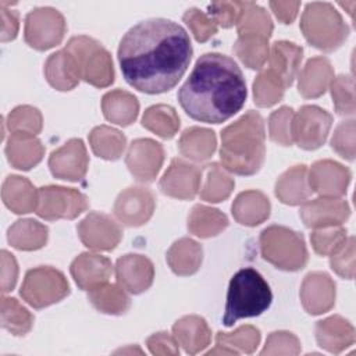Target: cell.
Listing matches in <instances>:
<instances>
[{
    "mask_svg": "<svg viewBox=\"0 0 356 356\" xmlns=\"http://www.w3.org/2000/svg\"><path fill=\"white\" fill-rule=\"evenodd\" d=\"M186 31L165 18H152L134 25L121 39L118 63L125 81L149 95L172 89L184 76L192 58Z\"/></svg>",
    "mask_w": 356,
    "mask_h": 356,
    "instance_id": "1",
    "label": "cell"
},
{
    "mask_svg": "<svg viewBox=\"0 0 356 356\" xmlns=\"http://www.w3.org/2000/svg\"><path fill=\"white\" fill-rule=\"evenodd\" d=\"M246 82L238 64L221 53L200 56L178 90L184 111L193 120L221 124L245 104Z\"/></svg>",
    "mask_w": 356,
    "mask_h": 356,
    "instance_id": "2",
    "label": "cell"
},
{
    "mask_svg": "<svg viewBox=\"0 0 356 356\" xmlns=\"http://www.w3.org/2000/svg\"><path fill=\"white\" fill-rule=\"evenodd\" d=\"M266 131L259 113L249 110L221 132L220 159L222 167L236 175H253L266 156Z\"/></svg>",
    "mask_w": 356,
    "mask_h": 356,
    "instance_id": "3",
    "label": "cell"
},
{
    "mask_svg": "<svg viewBox=\"0 0 356 356\" xmlns=\"http://www.w3.org/2000/svg\"><path fill=\"white\" fill-rule=\"evenodd\" d=\"M271 300L273 293L263 275L252 267L241 268L229 281L222 323L231 327L241 318L260 316Z\"/></svg>",
    "mask_w": 356,
    "mask_h": 356,
    "instance_id": "4",
    "label": "cell"
},
{
    "mask_svg": "<svg viewBox=\"0 0 356 356\" xmlns=\"http://www.w3.org/2000/svg\"><path fill=\"white\" fill-rule=\"evenodd\" d=\"M300 29L306 40L318 50H337L349 35L341 14L330 3H309L300 18Z\"/></svg>",
    "mask_w": 356,
    "mask_h": 356,
    "instance_id": "5",
    "label": "cell"
},
{
    "mask_svg": "<svg viewBox=\"0 0 356 356\" xmlns=\"http://www.w3.org/2000/svg\"><path fill=\"white\" fill-rule=\"evenodd\" d=\"M260 252L266 261L284 271L302 270L307 263V249L303 236L282 225H270L261 231Z\"/></svg>",
    "mask_w": 356,
    "mask_h": 356,
    "instance_id": "6",
    "label": "cell"
},
{
    "mask_svg": "<svg viewBox=\"0 0 356 356\" xmlns=\"http://www.w3.org/2000/svg\"><path fill=\"white\" fill-rule=\"evenodd\" d=\"M64 49L74 58L81 79L96 88H106L114 82L111 54L96 39L74 36Z\"/></svg>",
    "mask_w": 356,
    "mask_h": 356,
    "instance_id": "7",
    "label": "cell"
},
{
    "mask_svg": "<svg viewBox=\"0 0 356 356\" xmlns=\"http://www.w3.org/2000/svg\"><path fill=\"white\" fill-rule=\"evenodd\" d=\"M19 293L32 307L43 309L64 299L70 293V285L60 270L40 266L25 274Z\"/></svg>",
    "mask_w": 356,
    "mask_h": 356,
    "instance_id": "8",
    "label": "cell"
},
{
    "mask_svg": "<svg viewBox=\"0 0 356 356\" xmlns=\"http://www.w3.org/2000/svg\"><path fill=\"white\" fill-rule=\"evenodd\" d=\"M83 193L74 188L47 185L39 189L36 214L44 220H74L88 209Z\"/></svg>",
    "mask_w": 356,
    "mask_h": 356,
    "instance_id": "9",
    "label": "cell"
},
{
    "mask_svg": "<svg viewBox=\"0 0 356 356\" xmlns=\"http://www.w3.org/2000/svg\"><path fill=\"white\" fill-rule=\"evenodd\" d=\"M65 19L53 7L33 8L25 17V42L36 50H47L58 44L65 35Z\"/></svg>",
    "mask_w": 356,
    "mask_h": 356,
    "instance_id": "10",
    "label": "cell"
},
{
    "mask_svg": "<svg viewBox=\"0 0 356 356\" xmlns=\"http://www.w3.org/2000/svg\"><path fill=\"white\" fill-rule=\"evenodd\" d=\"M332 115L318 106H302L292 118V142L300 149L316 150L327 140Z\"/></svg>",
    "mask_w": 356,
    "mask_h": 356,
    "instance_id": "11",
    "label": "cell"
},
{
    "mask_svg": "<svg viewBox=\"0 0 356 356\" xmlns=\"http://www.w3.org/2000/svg\"><path fill=\"white\" fill-rule=\"evenodd\" d=\"M154 195L143 186H129L114 202V216L127 227H140L153 216Z\"/></svg>",
    "mask_w": 356,
    "mask_h": 356,
    "instance_id": "12",
    "label": "cell"
},
{
    "mask_svg": "<svg viewBox=\"0 0 356 356\" xmlns=\"http://www.w3.org/2000/svg\"><path fill=\"white\" fill-rule=\"evenodd\" d=\"M78 235L86 248L107 252L120 243L122 229L113 217L92 211L78 224Z\"/></svg>",
    "mask_w": 356,
    "mask_h": 356,
    "instance_id": "13",
    "label": "cell"
},
{
    "mask_svg": "<svg viewBox=\"0 0 356 356\" xmlns=\"http://www.w3.org/2000/svg\"><path fill=\"white\" fill-rule=\"evenodd\" d=\"M164 161L163 146L149 138L135 139L127 152L125 163L129 172L139 182H152Z\"/></svg>",
    "mask_w": 356,
    "mask_h": 356,
    "instance_id": "14",
    "label": "cell"
},
{
    "mask_svg": "<svg viewBox=\"0 0 356 356\" xmlns=\"http://www.w3.org/2000/svg\"><path fill=\"white\" fill-rule=\"evenodd\" d=\"M89 165L86 147L81 139H70L61 147L51 152L49 157V167L51 174L64 181H81Z\"/></svg>",
    "mask_w": 356,
    "mask_h": 356,
    "instance_id": "15",
    "label": "cell"
},
{
    "mask_svg": "<svg viewBox=\"0 0 356 356\" xmlns=\"http://www.w3.org/2000/svg\"><path fill=\"white\" fill-rule=\"evenodd\" d=\"M202 170L182 159H174L160 179L164 195L181 200L193 199L200 188Z\"/></svg>",
    "mask_w": 356,
    "mask_h": 356,
    "instance_id": "16",
    "label": "cell"
},
{
    "mask_svg": "<svg viewBox=\"0 0 356 356\" xmlns=\"http://www.w3.org/2000/svg\"><path fill=\"white\" fill-rule=\"evenodd\" d=\"M299 214L307 228L318 229L342 225L350 216V207L343 199L320 196L305 202Z\"/></svg>",
    "mask_w": 356,
    "mask_h": 356,
    "instance_id": "17",
    "label": "cell"
},
{
    "mask_svg": "<svg viewBox=\"0 0 356 356\" xmlns=\"http://www.w3.org/2000/svg\"><path fill=\"white\" fill-rule=\"evenodd\" d=\"M350 171L334 160H318L312 164L307 179L313 192L325 197H339L346 193Z\"/></svg>",
    "mask_w": 356,
    "mask_h": 356,
    "instance_id": "18",
    "label": "cell"
},
{
    "mask_svg": "<svg viewBox=\"0 0 356 356\" xmlns=\"http://www.w3.org/2000/svg\"><path fill=\"white\" fill-rule=\"evenodd\" d=\"M115 277L124 289L139 295L147 291L153 284L154 267L146 256L129 253L117 260Z\"/></svg>",
    "mask_w": 356,
    "mask_h": 356,
    "instance_id": "19",
    "label": "cell"
},
{
    "mask_svg": "<svg viewBox=\"0 0 356 356\" xmlns=\"http://www.w3.org/2000/svg\"><path fill=\"white\" fill-rule=\"evenodd\" d=\"M300 300L313 316L331 310L335 305V282L327 273H309L300 286Z\"/></svg>",
    "mask_w": 356,
    "mask_h": 356,
    "instance_id": "20",
    "label": "cell"
},
{
    "mask_svg": "<svg viewBox=\"0 0 356 356\" xmlns=\"http://www.w3.org/2000/svg\"><path fill=\"white\" fill-rule=\"evenodd\" d=\"M70 271L81 289L90 291L108 282L113 273V264L106 256L85 252L74 259Z\"/></svg>",
    "mask_w": 356,
    "mask_h": 356,
    "instance_id": "21",
    "label": "cell"
},
{
    "mask_svg": "<svg viewBox=\"0 0 356 356\" xmlns=\"http://www.w3.org/2000/svg\"><path fill=\"white\" fill-rule=\"evenodd\" d=\"M334 79V70L328 58L318 56L307 60L298 76V90L305 99L320 97Z\"/></svg>",
    "mask_w": 356,
    "mask_h": 356,
    "instance_id": "22",
    "label": "cell"
},
{
    "mask_svg": "<svg viewBox=\"0 0 356 356\" xmlns=\"http://www.w3.org/2000/svg\"><path fill=\"white\" fill-rule=\"evenodd\" d=\"M316 339L320 348L331 352L341 353L355 342V328L343 317L335 314L316 324Z\"/></svg>",
    "mask_w": 356,
    "mask_h": 356,
    "instance_id": "23",
    "label": "cell"
},
{
    "mask_svg": "<svg viewBox=\"0 0 356 356\" xmlns=\"http://www.w3.org/2000/svg\"><path fill=\"white\" fill-rule=\"evenodd\" d=\"M6 156L14 168L28 171L42 161L44 147L35 135L14 132L7 140Z\"/></svg>",
    "mask_w": 356,
    "mask_h": 356,
    "instance_id": "24",
    "label": "cell"
},
{
    "mask_svg": "<svg viewBox=\"0 0 356 356\" xmlns=\"http://www.w3.org/2000/svg\"><path fill=\"white\" fill-rule=\"evenodd\" d=\"M172 335L186 353L196 355L209 346L211 331L200 316H185L172 325Z\"/></svg>",
    "mask_w": 356,
    "mask_h": 356,
    "instance_id": "25",
    "label": "cell"
},
{
    "mask_svg": "<svg viewBox=\"0 0 356 356\" xmlns=\"http://www.w3.org/2000/svg\"><path fill=\"white\" fill-rule=\"evenodd\" d=\"M38 195L32 182L19 175H8L1 186V197L4 204L15 214H26L38 207Z\"/></svg>",
    "mask_w": 356,
    "mask_h": 356,
    "instance_id": "26",
    "label": "cell"
},
{
    "mask_svg": "<svg viewBox=\"0 0 356 356\" xmlns=\"http://www.w3.org/2000/svg\"><path fill=\"white\" fill-rule=\"evenodd\" d=\"M303 57V49L292 42L278 40L275 42L268 54V68L275 72L285 86H291L300 67Z\"/></svg>",
    "mask_w": 356,
    "mask_h": 356,
    "instance_id": "27",
    "label": "cell"
},
{
    "mask_svg": "<svg viewBox=\"0 0 356 356\" xmlns=\"http://www.w3.org/2000/svg\"><path fill=\"white\" fill-rule=\"evenodd\" d=\"M312 192L307 179V168L303 164L291 167L281 174L275 182V196L284 204L296 206L305 203Z\"/></svg>",
    "mask_w": 356,
    "mask_h": 356,
    "instance_id": "28",
    "label": "cell"
},
{
    "mask_svg": "<svg viewBox=\"0 0 356 356\" xmlns=\"http://www.w3.org/2000/svg\"><path fill=\"white\" fill-rule=\"evenodd\" d=\"M234 218L246 227H256L270 216L271 204L268 197L260 191H245L232 203Z\"/></svg>",
    "mask_w": 356,
    "mask_h": 356,
    "instance_id": "29",
    "label": "cell"
},
{
    "mask_svg": "<svg viewBox=\"0 0 356 356\" xmlns=\"http://www.w3.org/2000/svg\"><path fill=\"white\" fill-rule=\"evenodd\" d=\"M44 76L54 89L61 92L74 89L81 81L75 61L65 49L49 56L44 63Z\"/></svg>",
    "mask_w": 356,
    "mask_h": 356,
    "instance_id": "30",
    "label": "cell"
},
{
    "mask_svg": "<svg viewBox=\"0 0 356 356\" xmlns=\"http://www.w3.org/2000/svg\"><path fill=\"white\" fill-rule=\"evenodd\" d=\"M102 110L106 120L113 124L127 127L136 120L139 113V102L132 93L115 89L103 96Z\"/></svg>",
    "mask_w": 356,
    "mask_h": 356,
    "instance_id": "31",
    "label": "cell"
},
{
    "mask_svg": "<svg viewBox=\"0 0 356 356\" xmlns=\"http://www.w3.org/2000/svg\"><path fill=\"white\" fill-rule=\"evenodd\" d=\"M165 259L170 268L177 275H192L200 268L203 249L196 241L191 238H181L167 250Z\"/></svg>",
    "mask_w": 356,
    "mask_h": 356,
    "instance_id": "32",
    "label": "cell"
},
{
    "mask_svg": "<svg viewBox=\"0 0 356 356\" xmlns=\"http://www.w3.org/2000/svg\"><path fill=\"white\" fill-rule=\"evenodd\" d=\"M216 146L217 138L214 131L200 127L186 128L178 142L181 154L193 161L209 160L213 156Z\"/></svg>",
    "mask_w": 356,
    "mask_h": 356,
    "instance_id": "33",
    "label": "cell"
},
{
    "mask_svg": "<svg viewBox=\"0 0 356 356\" xmlns=\"http://www.w3.org/2000/svg\"><path fill=\"white\" fill-rule=\"evenodd\" d=\"M234 178L218 163H211L203 167L199 195L203 200L218 203L225 200L234 191Z\"/></svg>",
    "mask_w": 356,
    "mask_h": 356,
    "instance_id": "34",
    "label": "cell"
},
{
    "mask_svg": "<svg viewBox=\"0 0 356 356\" xmlns=\"http://www.w3.org/2000/svg\"><path fill=\"white\" fill-rule=\"evenodd\" d=\"M47 236V227L32 218L17 220L7 231L10 245L18 250H38L46 245Z\"/></svg>",
    "mask_w": 356,
    "mask_h": 356,
    "instance_id": "35",
    "label": "cell"
},
{
    "mask_svg": "<svg viewBox=\"0 0 356 356\" xmlns=\"http://www.w3.org/2000/svg\"><path fill=\"white\" fill-rule=\"evenodd\" d=\"M228 227L227 216L218 209L196 204L188 217V229L199 238H211Z\"/></svg>",
    "mask_w": 356,
    "mask_h": 356,
    "instance_id": "36",
    "label": "cell"
},
{
    "mask_svg": "<svg viewBox=\"0 0 356 356\" xmlns=\"http://www.w3.org/2000/svg\"><path fill=\"white\" fill-rule=\"evenodd\" d=\"M88 299L96 310L104 314H124L131 305L120 284H102L88 291Z\"/></svg>",
    "mask_w": 356,
    "mask_h": 356,
    "instance_id": "37",
    "label": "cell"
},
{
    "mask_svg": "<svg viewBox=\"0 0 356 356\" xmlns=\"http://www.w3.org/2000/svg\"><path fill=\"white\" fill-rule=\"evenodd\" d=\"M89 143L97 157L104 160H117L125 150L127 138L121 131L113 127L99 125L90 131Z\"/></svg>",
    "mask_w": 356,
    "mask_h": 356,
    "instance_id": "38",
    "label": "cell"
},
{
    "mask_svg": "<svg viewBox=\"0 0 356 356\" xmlns=\"http://www.w3.org/2000/svg\"><path fill=\"white\" fill-rule=\"evenodd\" d=\"M142 125L163 139H171L179 129V117L174 107L156 104L145 111Z\"/></svg>",
    "mask_w": 356,
    "mask_h": 356,
    "instance_id": "39",
    "label": "cell"
},
{
    "mask_svg": "<svg viewBox=\"0 0 356 356\" xmlns=\"http://www.w3.org/2000/svg\"><path fill=\"white\" fill-rule=\"evenodd\" d=\"M232 50L248 68L260 70L268 60V39L260 36H238Z\"/></svg>",
    "mask_w": 356,
    "mask_h": 356,
    "instance_id": "40",
    "label": "cell"
},
{
    "mask_svg": "<svg viewBox=\"0 0 356 356\" xmlns=\"http://www.w3.org/2000/svg\"><path fill=\"white\" fill-rule=\"evenodd\" d=\"M0 316L1 327L17 337L28 334L33 325L32 313L25 306H22L15 298L3 296Z\"/></svg>",
    "mask_w": 356,
    "mask_h": 356,
    "instance_id": "41",
    "label": "cell"
},
{
    "mask_svg": "<svg viewBox=\"0 0 356 356\" xmlns=\"http://www.w3.org/2000/svg\"><path fill=\"white\" fill-rule=\"evenodd\" d=\"M286 86L282 79L270 68L260 71L253 82V97L259 107H271L278 103Z\"/></svg>",
    "mask_w": 356,
    "mask_h": 356,
    "instance_id": "42",
    "label": "cell"
},
{
    "mask_svg": "<svg viewBox=\"0 0 356 356\" xmlns=\"http://www.w3.org/2000/svg\"><path fill=\"white\" fill-rule=\"evenodd\" d=\"M273 28L268 13L254 3H250L236 24L238 36H260L270 39Z\"/></svg>",
    "mask_w": 356,
    "mask_h": 356,
    "instance_id": "43",
    "label": "cell"
},
{
    "mask_svg": "<svg viewBox=\"0 0 356 356\" xmlns=\"http://www.w3.org/2000/svg\"><path fill=\"white\" fill-rule=\"evenodd\" d=\"M260 331L253 325H242L232 332H218L216 335V343L225 346L235 352L253 353L260 343Z\"/></svg>",
    "mask_w": 356,
    "mask_h": 356,
    "instance_id": "44",
    "label": "cell"
},
{
    "mask_svg": "<svg viewBox=\"0 0 356 356\" xmlns=\"http://www.w3.org/2000/svg\"><path fill=\"white\" fill-rule=\"evenodd\" d=\"M330 89L335 111L339 115H353L356 110L353 78L350 75H338L332 79Z\"/></svg>",
    "mask_w": 356,
    "mask_h": 356,
    "instance_id": "45",
    "label": "cell"
},
{
    "mask_svg": "<svg viewBox=\"0 0 356 356\" xmlns=\"http://www.w3.org/2000/svg\"><path fill=\"white\" fill-rule=\"evenodd\" d=\"M42 114L36 107L32 106H18L10 111L7 117V127L11 134L24 132L36 135L42 131Z\"/></svg>",
    "mask_w": 356,
    "mask_h": 356,
    "instance_id": "46",
    "label": "cell"
},
{
    "mask_svg": "<svg viewBox=\"0 0 356 356\" xmlns=\"http://www.w3.org/2000/svg\"><path fill=\"white\" fill-rule=\"evenodd\" d=\"M292 118L293 110L291 107H280L273 111L268 118L270 139L281 146H291L292 142Z\"/></svg>",
    "mask_w": 356,
    "mask_h": 356,
    "instance_id": "47",
    "label": "cell"
},
{
    "mask_svg": "<svg viewBox=\"0 0 356 356\" xmlns=\"http://www.w3.org/2000/svg\"><path fill=\"white\" fill-rule=\"evenodd\" d=\"M250 6L248 1H214L209 4V17L222 28H231L238 24L245 10Z\"/></svg>",
    "mask_w": 356,
    "mask_h": 356,
    "instance_id": "48",
    "label": "cell"
},
{
    "mask_svg": "<svg viewBox=\"0 0 356 356\" xmlns=\"http://www.w3.org/2000/svg\"><path fill=\"white\" fill-rule=\"evenodd\" d=\"M346 239V229L341 225L318 228L310 234V242L317 254L330 256Z\"/></svg>",
    "mask_w": 356,
    "mask_h": 356,
    "instance_id": "49",
    "label": "cell"
},
{
    "mask_svg": "<svg viewBox=\"0 0 356 356\" xmlns=\"http://www.w3.org/2000/svg\"><path fill=\"white\" fill-rule=\"evenodd\" d=\"M331 268L342 278L352 280L355 277V238H346L331 254Z\"/></svg>",
    "mask_w": 356,
    "mask_h": 356,
    "instance_id": "50",
    "label": "cell"
},
{
    "mask_svg": "<svg viewBox=\"0 0 356 356\" xmlns=\"http://www.w3.org/2000/svg\"><path fill=\"white\" fill-rule=\"evenodd\" d=\"M184 22L186 24V26L191 29V32L193 33L195 39L200 43L207 42L210 38H213L217 31H218V25L203 11H200L199 8H188L182 17Z\"/></svg>",
    "mask_w": 356,
    "mask_h": 356,
    "instance_id": "51",
    "label": "cell"
},
{
    "mask_svg": "<svg viewBox=\"0 0 356 356\" xmlns=\"http://www.w3.org/2000/svg\"><path fill=\"white\" fill-rule=\"evenodd\" d=\"M355 120L341 122L331 138V147L349 161L355 159Z\"/></svg>",
    "mask_w": 356,
    "mask_h": 356,
    "instance_id": "52",
    "label": "cell"
},
{
    "mask_svg": "<svg viewBox=\"0 0 356 356\" xmlns=\"http://www.w3.org/2000/svg\"><path fill=\"white\" fill-rule=\"evenodd\" d=\"M300 342L296 335L288 331H274L267 337L261 355H298Z\"/></svg>",
    "mask_w": 356,
    "mask_h": 356,
    "instance_id": "53",
    "label": "cell"
},
{
    "mask_svg": "<svg viewBox=\"0 0 356 356\" xmlns=\"http://www.w3.org/2000/svg\"><path fill=\"white\" fill-rule=\"evenodd\" d=\"M146 345L152 355L165 356V355H178L179 353L178 342L174 338V335H170L168 332H164V331L150 335L146 341Z\"/></svg>",
    "mask_w": 356,
    "mask_h": 356,
    "instance_id": "54",
    "label": "cell"
},
{
    "mask_svg": "<svg viewBox=\"0 0 356 356\" xmlns=\"http://www.w3.org/2000/svg\"><path fill=\"white\" fill-rule=\"evenodd\" d=\"M10 3L0 1V15H1V42H8L15 39L19 28L18 13L8 8Z\"/></svg>",
    "mask_w": 356,
    "mask_h": 356,
    "instance_id": "55",
    "label": "cell"
},
{
    "mask_svg": "<svg viewBox=\"0 0 356 356\" xmlns=\"http://www.w3.org/2000/svg\"><path fill=\"white\" fill-rule=\"evenodd\" d=\"M18 278V264L15 257L7 252L1 250V292H10L14 289Z\"/></svg>",
    "mask_w": 356,
    "mask_h": 356,
    "instance_id": "56",
    "label": "cell"
},
{
    "mask_svg": "<svg viewBox=\"0 0 356 356\" xmlns=\"http://www.w3.org/2000/svg\"><path fill=\"white\" fill-rule=\"evenodd\" d=\"M299 1H270V8L282 24H291L298 15Z\"/></svg>",
    "mask_w": 356,
    "mask_h": 356,
    "instance_id": "57",
    "label": "cell"
}]
</instances>
